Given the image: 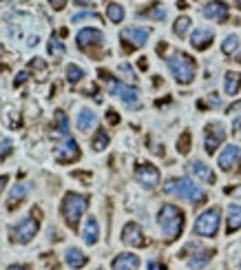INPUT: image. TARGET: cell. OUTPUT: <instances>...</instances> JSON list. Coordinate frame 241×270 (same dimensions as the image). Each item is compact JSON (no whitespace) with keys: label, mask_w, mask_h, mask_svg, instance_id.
I'll list each match as a JSON object with an SVG mask.
<instances>
[{"label":"cell","mask_w":241,"mask_h":270,"mask_svg":"<svg viewBox=\"0 0 241 270\" xmlns=\"http://www.w3.org/2000/svg\"><path fill=\"white\" fill-rule=\"evenodd\" d=\"M56 120H58V133L60 135H69V122H66V116L62 111L56 113Z\"/></svg>","instance_id":"33"},{"label":"cell","mask_w":241,"mask_h":270,"mask_svg":"<svg viewBox=\"0 0 241 270\" xmlns=\"http://www.w3.org/2000/svg\"><path fill=\"white\" fill-rule=\"evenodd\" d=\"M76 5H80V7H89L91 0H76Z\"/></svg>","instance_id":"44"},{"label":"cell","mask_w":241,"mask_h":270,"mask_svg":"<svg viewBox=\"0 0 241 270\" xmlns=\"http://www.w3.org/2000/svg\"><path fill=\"white\" fill-rule=\"evenodd\" d=\"M86 206H89V197H86V195L66 193L64 199H62V217H64V221L71 228H76L80 217H82L84 211H86Z\"/></svg>","instance_id":"4"},{"label":"cell","mask_w":241,"mask_h":270,"mask_svg":"<svg viewBox=\"0 0 241 270\" xmlns=\"http://www.w3.org/2000/svg\"><path fill=\"white\" fill-rule=\"evenodd\" d=\"M235 3H237V7H239V9H241V0H235Z\"/></svg>","instance_id":"49"},{"label":"cell","mask_w":241,"mask_h":270,"mask_svg":"<svg viewBox=\"0 0 241 270\" xmlns=\"http://www.w3.org/2000/svg\"><path fill=\"white\" fill-rule=\"evenodd\" d=\"M64 259H66V266L73 268V270L86 266V255L82 251H78V248H69L64 255Z\"/></svg>","instance_id":"21"},{"label":"cell","mask_w":241,"mask_h":270,"mask_svg":"<svg viewBox=\"0 0 241 270\" xmlns=\"http://www.w3.org/2000/svg\"><path fill=\"white\" fill-rule=\"evenodd\" d=\"M139 259L133 253H122L113 259V270H137Z\"/></svg>","instance_id":"18"},{"label":"cell","mask_w":241,"mask_h":270,"mask_svg":"<svg viewBox=\"0 0 241 270\" xmlns=\"http://www.w3.org/2000/svg\"><path fill=\"white\" fill-rule=\"evenodd\" d=\"M27 191H29V186H27V184H16V186H13V191L9 195V201H7V208H9V211H13V208H16L20 201H22V197L27 195Z\"/></svg>","instance_id":"23"},{"label":"cell","mask_w":241,"mask_h":270,"mask_svg":"<svg viewBox=\"0 0 241 270\" xmlns=\"http://www.w3.org/2000/svg\"><path fill=\"white\" fill-rule=\"evenodd\" d=\"M7 270H25V268H22V266H9Z\"/></svg>","instance_id":"48"},{"label":"cell","mask_w":241,"mask_h":270,"mask_svg":"<svg viewBox=\"0 0 241 270\" xmlns=\"http://www.w3.org/2000/svg\"><path fill=\"white\" fill-rule=\"evenodd\" d=\"M82 20H93V22H100V16L98 13H76L71 18V22H82Z\"/></svg>","instance_id":"35"},{"label":"cell","mask_w":241,"mask_h":270,"mask_svg":"<svg viewBox=\"0 0 241 270\" xmlns=\"http://www.w3.org/2000/svg\"><path fill=\"white\" fill-rule=\"evenodd\" d=\"M239 270H241V264H239Z\"/></svg>","instance_id":"50"},{"label":"cell","mask_w":241,"mask_h":270,"mask_svg":"<svg viewBox=\"0 0 241 270\" xmlns=\"http://www.w3.org/2000/svg\"><path fill=\"white\" fill-rule=\"evenodd\" d=\"M219 219H222L219 208H208V211H204L195 219V235H202V237H215L217 231H219Z\"/></svg>","instance_id":"6"},{"label":"cell","mask_w":241,"mask_h":270,"mask_svg":"<svg viewBox=\"0 0 241 270\" xmlns=\"http://www.w3.org/2000/svg\"><path fill=\"white\" fill-rule=\"evenodd\" d=\"M106 120H109L111 124H117L119 122V116H117L115 111H109V113H106Z\"/></svg>","instance_id":"40"},{"label":"cell","mask_w":241,"mask_h":270,"mask_svg":"<svg viewBox=\"0 0 241 270\" xmlns=\"http://www.w3.org/2000/svg\"><path fill=\"white\" fill-rule=\"evenodd\" d=\"M49 53L51 56H56V58H60V56H64V44L60 42V40L56 38V33L51 36V40H49Z\"/></svg>","instance_id":"32"},{"label":"cell","mask_w":241,"mask_h":270,"mask_svg":"<svg viewBox=\"0 0 241 270\" xmlns=\"http://www.w3.org/2000/svg\"><path fill=\"white\" fill-rule=\"evenodd\" d=\"M119 71H124L126 76H133V69H131L129 64H119Z\"/></svg>","instance_id":"43"},{"label":"cell","mask_w":241,"mask_h":270,"mask_svg":"<svg viewBox=\"0 0 241 270\" xmlns=\"http://www.w3.org/2000/svg\"><path fill=\"white\" fill-rule=\"evenodd\" d=\"M109 91L113 93V96H117L126 106L137 109V102H139V89L137 86H129V84L117 82V80H109Z\"/></svg>","instance_id":"7"},{"label":"cell","mask_w":241,"mask_h":270,"mask_svg":"<svg viewBox=\"0 0 241 270\" xmlns=\"http://www.w3.org/2000/svg\"><path fill=\"white\" fill-rule=\"evenodd\" d=\"M122 241H124V244H129V246H133V248H142V246H146V237H144L142 228H139L135 221H131V224L124 226V231H122Z\"/></svg>","instance_id":"14"},{"label":"cell","mask_w":241,"mask_h":270,"mask_svg":"<svg viewBox=\"0 0 241 270\" xmlns=\"http://www.w3.org/2000/svg\"><path fill=\"white\" fill-rule=\"evenodd\" d=\"M122 42L124 49H139L149 42V31L139 29V27H129V29L122 31Z\"/></svg>","instance_id":"9"},{"label":"cell","mask_w":241,"mask_h":270,"mask_svg":"<svg viewBox=\"0 0 241 270\" xmlns=\"http://www.w3.org/2000/svg\"><path fill=\"white\" fill-rule=\"evenodd\" d=\"M106 16H109L111 22H122L124 20V7L117 3H109L106 5Z\"/></svg>","instance_id":"26"},{"label":"cell","mask_w":241,"mask_h":270,"mask_svg":"<svg viewBox=\"0 0 241 270\" xmlns=\"http://www.w3.org/2000/svg\"><path fill=\"white\" fill-rule=\"evenodd\" d=\"M157 219H159V226H162L166 241H175L179 235H182V228H184V221H186L182 208H177L175 204H164Z\"/></svg>","instance_id":"2"},{"label":"cell","mask_w":241,"mask_h":270,"mask_svg":"<svg viewBox=\"0 0 241 270\" xmlns=\"http://www.w3.org/2000/svg\"><path fill=\"white\" fill-rule=\"evenodd\" d=\"M177 151L182 153V155H186V153L190 151V133H188V131H186L182 138H179V142H177Z\"/></svg>","instance_id":"34"},{"label":"cell","mask_w":241,"mask_h":270,"mask_svg":"<svg viewBox=\"0 0 241 270\" xmlns=\"http://www.w3.org/2000/svg\"><path fill=\"white\" fill-rule=\"evenodd\" d=\"M82 78H84V71L80 69L78 64H69V66H66V80H69V82H80Z\"/></svg>","instance_id":"31"},{"label":"cell","mask_w":241,"mask_h":270,"mask_svg":"<svg viewBox=\"0 0 241 270\" xmlns=\"http://www.w3.org/2000/svg\"><path fill=\"white\" fill-rule=\"evenodd\" d=\"M204 18H210V20H217V22H226L228 20V5L224 0H210L208 5H204Z\"/></svg>","instance_id":"13"},{"label":"cell","mask_w":241,"mask_h":270,"mask_svg":"<svg viewBox=\"0 0 241 270\" xmlns=\"http://www.w3.org/2000/svg\"><path fill=\"white\" fill-rule=\"evenodd\" d=\"M80 160V146L76 140H66L62 146H58L56 151V162H60V164H71V162Z\"/></svg>","instance_id":"11"},{"label":"cell","mask_w":241,"mask_h":270,"mask_svg":"<svg viewBox=\"0 0 241 270\" xmlns=\"http://www.w3.org/2000/svg\"><path fill=\"white\" fill-rule=\"evenodd\" d=\"M212 40H215V33H212V29H208V27H199L197 31H192L190 44H192V49L204 51V49H208V47L212 44Z\"/></svg>","instance_id":"16"},{"label":"cell","mask_w":241,"mask_h":270,"mask_svg":"<svg viewBox=\"0 0 241 270\" xmlns=\"http://www.w3.org/2000/svg\"><path fill=\"white\" fill-rule=\"evenodd\" d=\"M226 140V131L222 124H208L204 131V146H206V153H215L219 146H222V142Z\"/></svg>","instance_id":"8"},{"label":"cell","mask_w":241,"mask_h":270,"mask_svg":"<svg viewBox=\"0 0 241 270\" xmlns=\"http://www.w3.org/2000/svg\"><path fill=\"white\" fill-rule=\"evenodd\" d=\"M241 228V206L230 204L228 206V233H235Z\"/></svg>","instance_id":"24"},{"label":"cell","mask_w":241,"mask_h":270,"mask_svg":"<svg viewBox=\"0 0 241 270\" xmlns=\"http://www.w3.org/2000/svg\"><path fill=\"white\" fill-rule=\"evenodd\" d=\"M224 89L228 96H237L239 89H241V73L237 71H228L224 78Z\"/></svg>","instance_id":"22"},{"label":"cell","mask_w":241,"mask_h":270,"mask_svg":"<svg viewBox=\"0 0 241 270\" xmlns=\"http://www.w3.org/2000/svg\"><path fill=\"white\" fill-rule=\"evenodd\" d=\"M212 255H215V251H212V248H202V251H197L195 255H190V257H188V266L192 270L204 268L212 259Z\"/></svg>","instance_id":"19"},{"label":"cell","mask_w":241,"mask_h":270,"mask_svg":"<svg viewBox=\"0 0 241 270\" xmlns=\"http://www.w3.org/2000/svg\"><path fill=\"white\" fill-rule=\"evenodd\" d=\"M135 179L144 188H155L159 184V171H157V166H153V164H139L135 168Z\"/></svg>","instance_id":"10"},{"label":"cell","mask_w":241,"mask_h":270,"mask_svg":"<svg viewBox=\"0 0 241 270\" xmlns=\"http://www.w3.org/2000/svg\"><path fill=\"white\" fill-rule=\"evenodd\" d=\"M98 237H100V226H98L95 217H89L86 219V224H84V231H82V239L89 246H93L98 241Z\"/></svg>","instance_id":"20"},{"label":"cell","mask_w":241,"mask_h":270,"mask_svg":"<svg viewBox=\"0 0 241 270\" xmlns=\"http://www.w3.org/2000/svg\"><path fill=\"white\" fill-rule=\"evenodd\" d=\"M93 124H95V113L91 109H82L78 113V129L80 131H89Z\"/></svg>","instance_id":"25"},{"label":"cell","mask_w":241,"mask_h":270,"mask_svg":"<svg viewBox=\"0 0 241 270\" xmlns=\"http://www.w3.org/2000/svg\"><path fill=\"white\" fill-rule=\"evenodd\" d=\"M149 270H166V266L159 261H149Z\"/></svg>","instance_id":"41"},{"label":"cell","mask_w":241,"mask_h":270,"mask_svg":"<svg viewBox=\"0 0 241 270\" xmlns=\"http://www.w3.org/2000/svg\"><path fill=\"white\" fill-rule=\"evenodd\" d=\"M177 7H179V9H186V7H188V3H186V0H179Z\"/></svg>","instance_id":"47"},{"label":"cell","mask_w":241,"mask_h":270,"mask_svg":"<svg viewBox=\"0 0 241 270\" xmlns=\"http://www.w3.org/2000/svg\"><path fill=\"white\" fill-rule=\"evenodd\" d=\"M239 49V38L237 36H228L224 40V44H222V51L226 53V56H232Z\"/></svg>","instance_id":"30"},{"label":"cell","mask_w":241,"mask_h":270,"mask_svg":"<svg viewBox=\"0 0 241 270\" xmlns=\"http://www.w3.org/2000/svg\"><path fill=\"white\" fill-rule=\"evenodd\" d=\"M239 162H241V148L237 144L226 146L224 151L219 153V168H222V171H232Z\"/></svg>","instance_id":"12"},{"label":"cell","mask_w":241,"mask_h":270,"mask_svg":"<svg viewBox=\"0 0 241 270\" xmlns=\"http://www.w3.org/2000/svg\"><path fill=\"white\" fill-rule=\"evenodd\" d=\"M40 211L38 208H33V215L31 217H25L20 219V224H16L11 228V241H16V244H29V241L38 235V228H40Z\"/></svg>","instance_id":"5"},{"label":"cell","mask_w":241,"mask_h":270,"mask_svg":"<svg viewBox=\"0 0 241 270\" xmlns=\"http://www.w3.org/2000/svg\"><path fill=\"white\" fill-rule=\"evenodd\" d=\"M241 109V102H237V104H232L230 109H228V113H232V111H239Z\"/></svg>","instance_id":"46"},{"label":"cell","mask_w":241,"mask_h":270,"mask_svg":"<svg viewBox=\"0 0 241 270\" xmlns=\"http://www.w3.org/2000/svg\"><path fill=\"white\" fill-rule=\"evenodd\" d=\"M7 182H9V175H3V177H0V193L5 191V186H7Z\"/></svg>","instance_id":"42"},{"label":"cell","mask_w":241,"mask_h":270,"mask_svg":"<svg viewBox=\"0 0 241 270\" xmlns=\"http://www.w3.org/2000/svg\"><path fill=\"white\" fill-rule=\"evenodd\" d=\"M144 16L151 18V20H164V18H166V9H164V7L159 5V3H153L149 9L144 11Z\"/></svg>","instance_id":"27"},{"label":"cell","mask_w":241,"mask_h":270,"mask_svg":"<svg viewBox=\"0 0 241 270\" xmlns=\"http://www.w3.org/2000/svg\"><path fill=\"white\" fill-rule=\"evenodd\" d=\"M188 29H190V18L182 16V18H177V20H175V27H173V31H175V36L184 38L186 33H188Z\"/></svg>","instance_id":"28"},{"label":"cell","mask_w":241,"mask_h":270,"mask_svg":"<svg viewBox=\"0 0 241 270\" xmlns=\"http://www.w3.org/2000/svg\"><path fill=\"white\" fill-rule=\"evenodd\" d=\"M49 5L53 7L56 11H60V9H64V5H66V0H49Z\"/></svg>","instance_id":"39"},{"label":"cell","mask_w":241,"mask_h":270,"mask_svg":"<svg viewBox=\"0 0 241 270\" xmlns=\"http://www.w3.org/2000/svg\"><path fill=\"white\" fill-rule=\"evenodd\" d=\"M106 146H109V133L104 129H98L95 138H93V148H95V151H104Z\"/></svg>","instance_id":"29"},{"label":"cell","mask_w":241,"mask_h":270,"mask_svg":"<svg viewBox=\"0 0 241 270\" xmlns=\"http://www.w3.org/2000/svg\"><path fill=\"white\" fill-rule=\"evenodd\" d=\"M9 153H11V142H9V140H5V142H3V146H0V160H5Z\"/></svg>","instance_id":"36"},{"label":"cell","mask_w":241,"mask_h":270,"mask_svg":"<svg viewBox=\"0 0 241 270\" xmlns=\"http://www.w3.org/2000/svg\"><path fill=\"white\" fill-rule=\"evenodd\" d=\"M188 173L195 175V177L202 179V182L215 184V173H212V168L208 164H204V162H190V164H188Z\"/></svg>","instance_id":"17"},{"label":"cell","mask_w":241,"mask_h":270,"mask_svg":"<svg viewBox=\"0 0 241 270\" xmlns=\"http://www.w3.org/2000/svg\"><path fill=\"white\" fill-rule=\"evenodd\" d=\"M31 69H36V71H40V73H44L46 71V64L42 62V60H31Z\"/></svg>","instance_id":"37"},{"label":"cell","mask_w":241,"mask_h":270,"mask_svg":"<svg viewBox=\"0 0 241 270\" xmlns=\"http://www.w3.org/2000/svg\"><path fill=\"white\" fill-rule=\"evenodd\" d=\"M168 69L179 84H190L192 80H195V60H192L188 53L175 51L168 58Z\"/></svg>","instance_id":"3"},{"label":"cell","mask_w":241,"mask_h":270,"mask_svg":"<svg viewBox=\"0 0 241 270\" xmlns=\"http://www.w3.org/2000/svg\"><path fill=\"white\" fill-rule=\"evenodd\" d=\"M78 47L80 49H89V47H98V44H102V31L100 29H91V27H86V29H82L78 33Z\"/></svg>","instance_id":"15"},{"label":"cell","mask_w":241,"mask_h":270,"mask_svg":"<svg viewBox=\"0 0 241 270\" xmlns=\"http://www.w3.org/2000/svg\"><path fill=\"white\" fill-rule=\"evenodd\" d=\"M27 76H29V73H27V71H20L18 76H16V80H13V84H16V86L25 84V82H27Z\"/></svg>","instance_id":"38"},{"label":"cell","mask_w":241,"mask_h":270,"mask_svg":"<svg viewBox=\"0 0 241 270\" xmlns=\"http://www.w3.org/2000/svg\"><path fill=\"white\" fill-rule=\"evenodd\" d=\"M164 193L166 195H177V197H182L186 201H190V204H202L206 201V193L202 186H197L192 179L188 177H173L164 184Z\"/></svg>","instance_id":"1"},{"label":"cell","mask_w":241,"mask_h":270,"mask_svg":"<svg viewBox=\"0 0 241 270\" xmlns=\"http://www.w3.org/2000/svg\"><path fill=\"white\" fill-rule=\"evenodd\" d=\"M232 126H235V131H241V118H237L235 122H232Z\"/></svg>","instance_id":"45"}]
</instances>
